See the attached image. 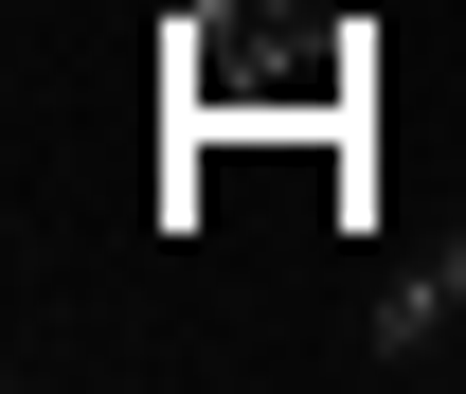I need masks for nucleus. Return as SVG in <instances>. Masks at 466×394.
I'll return each mask as SVG.
<instances>
[{"label":"nucleus","mask_w":466,"mask_h":394,"mask_svg":"<svg viewBox=\"0 0 466 394\" xmlns=\"http://www.w3.org/2000/svg\"><path fill=\"white\" fill-rule=\"evenodd\" d=\"M377 359H395V377H431V359H466V233L431 251V269H395V287H377Z\"/></svg>","instance_id":"nucleus-2"},{"label":"nucleus","mask_w":466,"mask_h":394,"mask_svg":"<svg viewBox=\"0 0 466 394\" xmlns=\"http://www.w3.org/2000/svg\"><path fill=\"white\" fill-rule=\"evenodd\" d=\"M359 108H377V36L341 0H162V126L323 144Z\"/></svg>","instance_id":"nucleus-1"}]
</instances>
